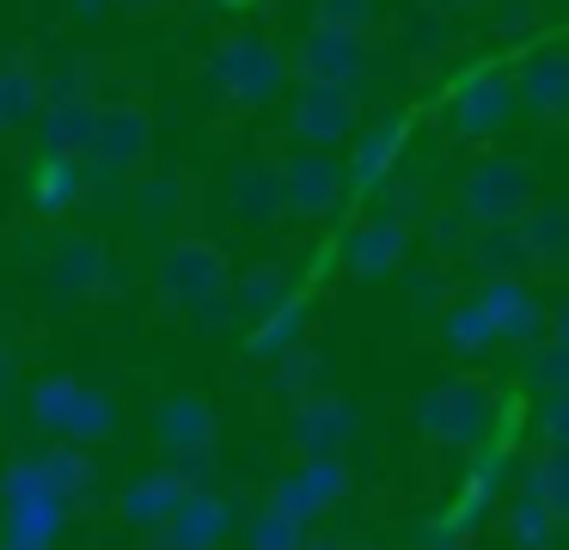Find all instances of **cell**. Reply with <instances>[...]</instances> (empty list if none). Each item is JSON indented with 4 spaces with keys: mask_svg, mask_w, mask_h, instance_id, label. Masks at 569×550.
Here are the masks:
<instances>
[{
    "mask_svg": "<svg viewBox=\"0 0 569 550\" xmlns=\"http://www.w3.org/2000/svg\"><path fill=\"white\" fill-rule=\"evenodd\" d=\"M405 141H410V117H405V110H386L380 122L356 129V153H349V190H361V196L380 190V183L398 171V159H405Z\"/></svg>",
    "mask_w": 569,
    "mask_h": 550,
    "instance_id": "obj_15",
    "label": "cell"
},
{
    "mask_svg": "<svg viewBox=\"0 0 569 550\" xmlns=\"http://www.w3.org/2000/svg\"><path fill=\"white\" fill-rule=\"evenodd\" d=\"M515 232L532 257V276H563L569 269V196H539L515 220Z\"/></svg>",
    "mask_w": 569,
    "mask_h": 550,
    "instance_id": "obj_16",
    "label": "cell"
},
{
    "mask_svg": "<svg viewBox=\"0 0 569 550\" xmlns=\"http://www.w3.org/2000/svg\"><path fill=\"white\" fill-rule=\"evenodd\" d=\"M343 496H349L343 452H307L300 471H288L282 483L270 489V501H276V508H288L295 520H319V513H331Z\"/></svg>",
    "mask_w": 569,
    "mask_h": 550,
    "instance_id": "obj_12",
    "label": "cell"
},
{
    "mask_svg": "<svg viewBox=\"0 0 569 550\" xmlns=\"http://www.w3.org/2000/svg\"><path fill=\"white\" fill-rule=\"evenodd\" d=\"M166 538H172V544H214V538H227V501L190 489L184 508H178L172 526H166Z\"/></svg>",
    "mask_w": 569,
    "mask_h": 550,
    "instance_id": "obj_26",
    "label": "cell"
},
{
    "mask_svg": "<svg viewBox=\"0 0 569 550\" xmlns=\"http://www.w3.org/2000/svg\"><path fill=\"white\" fill-rule=\"evenodd\" d=\"M545 24V0H490V37L527 49Z\"/></svg>",
    "mask_w": 569,
    "mask_h": 550,
    "instance_id": "obj_32",
    "label": "cell"
},
{
    "mask_svg": "<svg viewBox=\"0 0 569 550\" xmlns=\"http://www.w3.org/2000/svg\"><path fill=\"white\" fill-rule=\"evenodd\" d=\"M361 86H331V80H295V104H288V134L307 147H337L356 141L361 129Z\"/></svg>",
    "mask_w": 569,
    "mask_h": 550,
    "instance_id": "obj_5",
    "label": "cell"
},
{
    "mask_svg": "<svg viewBox=\"0 0 569 550\" xmlns=\"http://www.w3.org/2000/svg\"><path fill=\"white\" fill-rule=\"evenodd\" d=\"M441 342L459 354V361H483L490 349H502V330H496L490 306L478 293H453L441 312Z\"/></svg>",
    "mask_w": 569,
    "mask_h": 550,
    "instance_id": "obj_18",
    "label": "cell"
},
{
    "mask_svg": "<svg viewBox=\"0 0 569 550\" xmlns=\"http://www.w3.org/2000/svg\"><path fill=\"white\" fill-rule=\"evenodd\" d=\"M141 159H148V117H141V110H99L92 166L99 171H136Z\"/></svg>",
    "mask_w": 569,
    "mask_h": 550,
    "instance_id": "obj_19",
    "label": "cell"
},
{
    "mask_svg": "<svg viewBox=\"0 0 569 550\" xmlns=\"http://www.w3.org/2000/svg\"><path fill=\"white\" fill-rule=\"evenodd\" d=\"M307 318H312V306L295 293L288 306H276L270 318H258V324H251L246 354H251V361H270V367H276L288 349H295V342H307Z\"/></svg>",
    "mask_w": 569,
    "mask_h": 550,
    "instance_id": "obj_23",
    "label": "cell"
},
{
    "mask_svg": "<svg viewBox=\"0 0 569 550\" xmlns=\"http://www.w3.org/2000/svg\"><path fill=\"white\" fill-rule=\"evenodd\" d=\"M368 68H373V49H368V37H356V31H325V24H312V31L288 49V73H295V80L361 86Z\"/></svg>",
    "mask_w": 569,
    "mask_h": 550,
    "instance_id": "obj_7",
    "label": "cell"
},
{
    "mask_svg": "<svg viewBox=\"0 0 569 550\" xmlns=\"http://www.w3.org/2000/svg\"><path fill=\"white\" fill-rule=\"evenodd\" d=\"M527 379L539 391H557V386H569V337H545V342H532L527 349Z\"/></svg>",
    "mask_w": 569,
    "mask_h": 550,
    "instance_id": "obj_34",
    "label": "cell"
},
{
    "mask_svg": "<svg viewBox=\"0 0 569 550\" xmlns=\"http://www.w3.org/2000/svg\"><path fill=\"white\" fill-rule=\"evenodd\" d=\"M227 202H233L239 227H276V220L288 214V196H282V166H270V159H246V166L233 171V183H227Z\"/></svg>",
    "mask_w": 569,
    "mask_h": 550,
    "instance_id": "obj_17",
    "label": "cell"
},
{
    "mask_svg": "<svg viewBox=\"0 0 569 550\" xmlns=\"http://www.w3.org/2000/svg\"><path fill=\"white\" fill-rule=\"evenodd\" d=\"M410 422L429 447H447V452H478L496 440L502 428V391L490 386L483 373H447L410 403Z\"/></svg>",
    "mask_w": 569,
    "mask_h": 550,
    "instance_id": "obj_1",
    "label": "cell"
},
{
    "mask_svg": "<svg viewBox=\"0 0 569 550\" xmlns=\"http://www.w3.org/2000/svg\"><path fill=\"white\" fill-rule=\"evenodd\" d=\"M325 379H331V354L319 349V342H295V349L276 361V391H282L288 403H300V398H312V391H325Z\"/></svg>",
    "mask_w": 569,
    "mask_h": 550,
    "instance_id": "obj_25",
    "label": "cell"
},
{
    "mask_svg": "<svg viewBox=\"0 0 569 550\" xmlns=\"http://www.w3.org/2000/svg\"><path fill=\"white\" fill-rule=\"evenodd\" d=\"M282 196L295 220H331L349 196V166L331 159V147H307L282 159Z\"/></svg>",
    "mask_w": 569,
    "mask_h": 550,
    "instance_id": "obj_6",
    "label": "cell"
},
{
    "mask_svg": "<svg viewBox=\"0 0 569 550\" xmlns=\"http://www.w3.org/2000/svg\"><path fill=\"white\" fill-rule=\"evenodd\" d=\"M0 386H7V354H0Z\"/></svg>",
    "mask_w": 569,
    "mask_h": 550,
    "instance_id": "obj_43",
    "label": "cell"
},
{
    "mask_svg": "<svg viewBox=\"0 0 569 550\" xmlns=\"http://www.w3.org/2000/svg\"><path fill=\"white\" fill-rule=\"evenodd\" d=\"M246 538H251V544H270V550H288V544H300V538H307V520H295L288 508H276V501H270Z\"/></svg>",
    "mask_w": 569,
    "mask_h": 550,
    "instance_id": "obj_39",
    "label": "cell"
},
{
    "mask_svg": "<svg viewBox=\"0 0 569 550\" xmlns=\"http://www.w3.org/2000/svg\"><path fill=\"white\" fill-rule=\"evenodd\" d=\"M190 489H197V483H190V477L178 471V464H172V471L141 477V483L123 496V520H136V526H172V513L184 508Z\"/></svg>",
    "mask_w": 569,
    "mask_h": 550,
    "instance_id": "obj_21",
    "label": "cell"
},
{
    "mask_svg": "<svg viewBox=\"0 0 569 550\" xmlns=\"http://www.w3.org/2000/svg\"><path fill=\"white\" fill-rule=\"evenodd\" d=\"M233 300H239V318H246V324H258V318L276 312V306L295 300V276H288L282 263H258V269H246V276H239Z\"/></svg>",
    "mask_w": 569,
    "mask_h": 550,
    "instance_id": "obj_24",
    "label": "cell"
},
{
    "mask_svg": "<svg viewBox=\"0 0 569 550\" xmlns=\"http://www.w3.org/2000/svg\"><path fill=\"white\" fill-rule=\"evenodd\" d=\"M471 227H478V220L466 214V208H429V214H422V244H429L435 257H441V263H459V257H466V239H471Z\"/></svg>",
    "mask_w": 569,
    "mask_h": 550,
    "instance_id": "obj_30",
    "label": "cell"
},
{
    "mask_svg": "<svg viewBox=\"0 0 569 550\" xmlns=\"http://www.w3.org/2000/svg\"><path fill=\"white\" fill-rule=\"evenodd\" d=\"M478 300L490 306V318H496L508 349L527 354L532 342L551 337V300H539L532 276H490V281H478Z\"/></svg>",
    "mask_w": 569,
    "mask_h": 550,
    "instance_id": "obj_8",
    "label": "cell"
},
{
    "mask_svg": "<svg viewBox=\"0 0 569 550\" xmlns=\"http://www.w3.org/2000/svg\"><path fill=\"white\" fill-rule=\"evenodd\" d=\"M129 12H153V7H166V0H123Z\"/></svg>",
    "mask_w": 569,
    "mask_h": 550,
    "instance_id": "obj_42",
    "label": "cell"
},
{
    "mask_svg": "<svg viewBox=\"0 0 569 550\" xmlns=\"http://www.w3.org/2000/svg\"><path fill=\"white\" fill-rule=\"evenodd\" d=\"M441 7H447V12H483L490 0H441Z\"/></svg>",
    "mask_w": 569,
    "mask_h": 550,
    "instance_id": "obj_41",
    "label": "cell"
},
{
    "mask_svg": "<svg viewBox=\"0 0 569 550\" xmlns=\"http://www.w3.org/2000/svg\"><path fill=\"white\" fill-rule=\"evenodd\" d=\"M288 80H295V73H288V49L270 43L263 31H227L221 43L209 49V86L239 110L270 104Z\"/></svg>",
    "mask_w": 569,
    "mask_h": 550,
    "instance_id": "obj_3",
    "label": "cell"
},
{
    "mask_svg": "<svg viewBox=\"0 0 569 550\" xmlns=\"http://www.w3.org/2000/svg\"><path fill=\"white\" fill-rule=\"evenodd\" d=\"M532 434L551 440V447H569V386L539 391V403H532Z\"/></svg>",
    "mask_w": 569,
    "mask_h": 550,
    "instance_id": "obj_37",
    "label": "cell"
},
{
    "mask_svg": "<svg viewBox=\"0 0 569 550\" xmlns=\"http://www.w3.org/2000/svg\"><path fill=\"white\" fill-rule=\"evenodd\" d=\"M361 416L349 398H337V391H312V398L295 403V416H288V447L307 459V452H343L349 440H356Z\"/></svg>",
    "mask_w": 569,
    "mask_h": 550,
    "instance_id": "obj_14",
    "label": "cell"
},
{
    "mask_svg": "<svg viewBox=\"0 0 569 550\" xmlns=\"http://www.w3.org/2000/svg\"><path fill=\"white\" fill-rule=\"evenodd\" d=\"M453 202L466 208L478 227H515V220L539 202V171H532V159H515V153H478L459 171Z\"/></svg>",
    "mask_w": 569,
    "mask_h": 550,
    "instance_id": "obj_4",
    "label": "cell"
},
{
    "mask_svg": "<svg viewBox=\"0 0 569 550\" xmlns=\"http://www.w3.org/2000/svg\"><path fill=\"white\" fill-rule=\"evenodd\" d=\"M502 471H508V447H478V464L466 471V489L447 508V526H429L422 544H466L483 526V513L496 508V496H502Z\"/></svg>",
    "mask_w": 569,
    "mask_h": 550,
    "instance_id": "obj_10",
    "label": "cell"
},
{
    "mask_svg": "<svg viewBox=\"0 0 569 550\" xmlns=\"http://www.w3.org/2000/svg\"><path fill=\"white\" fill-rule=\"evenodd\" d=\"M527 489L569 526V447H551V440H545V447L527 459Z\"/></svg>",
    "mask_w": 569,
    "mask_h": 550,
    "instance_id": "obj_27",
    "label": "cell"
},
{
    "mask_svg": "<svg viewBox=\"0 0 569 550\" xmlns=\"http://www.w3.org/2000/svg\"><path fill=\"white\" fill-rule=\"evenodd\" d=\"M515 86H520V104L539 122H551V129L569 122V49L563 43H539L532 37L515 61Z\"/></svg>",
    "mask_w": 569,
    "mask_h": 550,
    "instance_id": "obj_9",
    "label": "cell"
},
{
    "mask_svg": "<svg viewBox=\"0 0 569 550\" xmlns=\"http://www.w3.org/2000/svg\"><path fill=\"white\" fill-rule=\"evenodd\" d=\"M520 104L515 61H466L441 98V134L447 141H496Z\"/></svg>",
    "mask_w": 569,
    "mask_h": 550,
    "instance_id": "obj_2",
    "label": "cell"
},
{
    "mask_svg": "<svg viewBox=\"0 0 569 550\" xmlns=\"http://www.w3.org/2000/svg\"><path fill=\"white\" fill-rule=\"evenodd\" d=\"M227 281V251L221 244H209V239H178L172 251H166V263H160V300L166 306H197V300H209L214 288Z\"/></svg>",
    "mask_w": 569,
    "mask_h": 550,
    "instance_id": "obj_13",
    "label": "cell"
},
{
    "mask_svg": "<svg viewBox=\"0 0 569 550\" xmlns=\"http://www.w3.org/2000/svg\"><path fill=\"white\" fill-rule=\"evenodd\" d=\"M214 434H221V422H214V410L202 398L160 403V447L166 452H214Z\"/></svg>",
    "mask_w": 569,
    "mask_h": 550,
    "instance_id": "obj_22",
    "label": "cell"
},
{
    "mask_svg": "<svg viewBox=\"0 0 569 550\" xmlns=\"http://www.w3.org/2000/svg\"><path fill=\"white\" fill-rule=\"evenodd\" d=\"M373 196H380V214H398V220H410V227H422V214L435 208L429 202V183H417V178H405V183L386 178Z\"/></svg>",
    "mask_w": 569,
    "mask_h": 550,
    "instance_id": "obj_36",
    "label": "cell"
},
{
    "mask_svg": "<svg viewBox=\"0 0 569 550\" xmlns=\"http://www.w3.org/2000/svg\"><path fill=\"white\" fill-rule=\"evenodd\" d=\"M56 153H92V134H99V104L92 98H62L43 122Z\"/></svg>",
    "mask_w": 569,
    "mask_h": 550,
    "instance_id": "obj_29",
    "label": "cell"
},
{
    "mask_svg": "<svg viewBox=\"0 0 569 550\" xmlns=\"http://www.w3.org/2000/svg\"><path fill=\"white\" fill-rule=\"evenodd\" d=\"M31 104H38V80H31L26 61H13V68L0 73V122L31 117Z\"/></svg>",
    "mask_w": 569,
    "mask_h": 550,
    "instance_id": "obj_38",
    "label": "cell"
},
{
    "mask_svg": "<svg viewBox=\"0 0 569 550\" xmlns=\"http://www.w3.org/2000/svg\"><path fill=\"white\" fill-rule=\"evenodd\" d=\"M405 293H410V306L417 312H447V300H453V276H447V263L435 257V263H422V269H410L405 276Z\"/></svg>",
    "mask_w": 569,
    "mask_h": 550,
    "instance_id": "obj_35",
    "label": "cell"
},
{
    "mask_svg": "<svg viewBox=\"0 0 569 550\" xmlns=\"http://www.w3.org/2000/svg\"><path fill=\"white\" fill-rule=\"evenodd\" d=\"M466 276H478V281H490V276H532V257H527V244H520V232L515 227H471V239H466Z\"/></svg>",
    "mask_w": 569,
    "mask_h": 550,
    "instance_id": "obj_20",
    "label": "cell"
},
{
    "mask_svg": "<svg viewBox=\"0 0 569 550\" xmlns=\"http://www.w3.org/2000/svg\"><path fill=\"white\" fill-rule=\"evenodd\" d=\"M380 0H319L312 7V24H325V31H356V37H373L380 31Z\"/></svg>",
    "mask_w": 569,
    "mask_h": 550,
    "instance_id": "obj_33",
    "label": "cell"
},
{
    "mask_svg": "<svg viewBox=\"0 0 569 550\" xmlns=\"http://www.w3.org/2000/svg\"><path fill=\"white\" fill-rule=\"evenodd\" d=\"M557 532H563V520H557V513L545 508L532 489H520L515 508L502 513V538H508V544H520V550H545Z\"/></svg>",
    "mask_w": 569,
    "mask_h": 550,
    "instance_id": "obj_28",
    "label": "cell"
},
{
    "mask_svg": "<svg viewBox=\"0 0 569 550\" xmlns=\"http://www.w3.org/2000/svg\"><path fill=\"white\" fill-rule=\"evenodd\" d=\"M551 330H557V337H569V288L551 300Z\"/></svg>",
    "mask_w": 569,
    "mask_h": 550,
    "instance_id": "obj_40",
    "label": "cell"
},
{
    "mask_svg": "<svg viewBox=\"0 0 569 550\" xmlns=\"http://www.w3.org/2000/svg\"><path fill=\"white\" fill-rule=\"evenodd\" d=\"M453 43H459V31H453V19H447V7H417L405 19V49L410 56L435 61V56H447Z\"/></svg>",
    "mask_w": 569,
    "mask_h": 550,
    "instance_id": "obj_31",
    "label": "cell"
},
{
    "mask_svg": "<svg viewBox=\"0 0 569 550\" xmlns=\"http://www.w3.org/2000/svg\"><path fill=\"white\" fill-rule=\"evenodd\" d=\"M410 239H417V227H410V220L373 214V220H361V227L343 232V269L356 281H386V276H398V269H405Z\"/></svg>",
    "mask_w": 569,
    "mask_h": 550,
    "instance_id": "obj_11",
    "label": "cell"
},
{
    "mask_svg": "<svg viewBox=\"0 0 569 550\" xmlns=\"http://www.w3.org/2000/svg\"><path fill=\"white\" fill-rule=\"evenodd\" d=\"M545 7H563V12H569V0H545Z\"/></svg>",
    "mask_w": 569,
    "mask_h": 550,
    "instance_id": "obj_44",
    "label": "cell"
}]
</instances>
